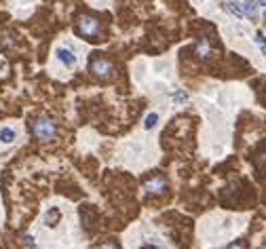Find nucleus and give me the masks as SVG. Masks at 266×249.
<instances>
[{
    "label": "nucleus",
    "instance_id": "0eeeda50",
    "mask_svg": "<svg viewBox=\"0 0 266 249\" xmlns=\"http://www.w3.org/2000/svg\"><path fill=\"white\" fill-rule=\"evenodd\" d=\"M241 9H243V15L253 19L258 15V0H245V2L241 4Z\"/></svg>",
    "mask_w": 266,
    "mask_h": 249
},
{
    "label": "nucleus",
    "instance_id": "6e6552de",
    "mask_svg": "<svg viewBox=\"0 0 266 249\" xmlns=\"http://www.w3.org/2000/svg\"><path fill=\"white\" fill-rule=\"evenodd\" d=\"M224 9L234 17H243V9H241V4L237 0H228V2H224Z\"/></svg>",
    "mask_w": 266,
    "mask_h": 249
},
{
    "label": "nucleus",
    "instance_id": "4468645a",
    "mask_svg": "<svg viewBox=\"0 0 266 249\" xmlns=\"http://www.w3.org/2000/svg\"><path fill=\"white\" fill-rule=\"evenodd\" d=\"M97 249H118V245H116V243H112V241H108V243H104V245H99Z\"/></svg>",
    "mask_w": 266,
    "mask_h": 249
},
{
    "label": "nucleus",
    "instance_id": "9d476101",
    "mask_svg": "<svg viewBox=\"0 0 266 249\" xmlns=\"http://www.w3.org/2000/svg\"><path fill=\"white\" fill-rule=\"evenodd\" d=\"M44 222H47V226H55L57 222H59V211H57V209H51V211L44 215Z\"/></svg>",
    "mask_w": 266,
    "mask_h": 249
},
{
    "label": "nucleus",
    "instance_id": "f3484780",
    "mask_svg": "<svg viewBox=\"0 0 266 249\" xmlns=\"http://www.w3.org/2000/svg\"><path fill=\"white\" fill-rule=\"evenodd\" d=\"M258 4H262V6H266V0H258Z\"/></svg>",
    "mask_w": 266,
    "mask_h": 249
},
{
    "label": "nucleus",
    "instance_id": "1a4fd4ad",
    "mask_svg": "<svg viewBox=\"0 0 266 249\" xmlns=\"http://www.w3.org/2000/svg\"><path fill=\"white\" fill-rule=\"evenodd\" d=\"M0 142H2V144H13V142H15V131H13L11 127L0 129Z\"/></svg>",
    "mask_w": 266,
    "mask_h": 249
},
{
    "label": "nucleus",
    "instance_id": "dca6fc26",
    "mask_svg": "<svg viewBox=\"0 0 266 249\" xmlns=\"http://www.w3.org/2000/svg\"><path fill=\"white\" fill-rule=\"evenodd\" d=\"M226 249H245V245L243 243H232L230 247H226Z\"/></svg>",
    "mask_w": 266,
    "mask_h": 249
},
{
    "label": "nucleus",
    "instance_id": "20e7f679",
    "mask_svg": "<svg viewBox=\"0 0 266 249\" xmlns=\"http://www.w3.org/2000/svg\"><path fill=\"white\" fill-rule=\"evenodd\" d=\"M144 190L148 194H163L165 190H167V180H165L161 173H156L144 182Z\"/></svg>",
    "mask_w": 266,
    "mask_h": 249
},
{
    "label": "nucleus",
    "instance_id": "f257e3e1",
    "mask_svg": "<svg viewBox=\"0 0 266 249\" xmlns=\"http://www.w3.org/2000/svg\"><path fill=\"white\" fill-rule=\"evenodd\" d=\"M30 131L36 139L49 142V139H53L57 135V125H55V120L49 116H38L30 123Z\"/></svg>",
    "mask_w": 266,
    "mask_h": 249
},
{
    "label": "nucleus",
    "instance_id": "f03ea898",
    "mask_svg": "<svg viewBox=\"0 0 266 249\" xmlns=\"http://www.w3.org/2000/svg\"><path fill=\"white\" fill-rule=\"evenodd\" d=\"M76 34L87 38V40H99L101 36V25H99V19H95L91 15H82L78 21H76Z\"/></svg>",
    "mask_w": 266,
    "mask_h": 249
},
{
    "label": "nucleus",
    "instance_id": "9b49d317",
    "mask_svg": "<svg viewBox=\"0 0 266 249\" xmlns=\"http://www.w3.org/2000/svg\"><path fill=\"white\" fill-rule=\"evenodd\" d=\"M156 120H158V114H156V112H152V114H148V116H146L144 127H146V129H152V127L156 125Z\"/></svg>",
    "mask_w": 266,
    "mask_h": 249
},
{
    "label": "nucleus",
    "instance_id": "7ed1b4c3",
    "mask_svg": "<svg viewBox=\"0 0 266 249\" xmlns=\"http://www.w3.org/2000/svg\"><path fill=\"white\" fill-rule=\"evenodd\" d=\"M89 72L99 80H110L114 76V63L110 59H106V57L95 55L91 59V63H89Z\"/></svg>",
    "mask_w": 266,
    "mask_h": 249
},
{
    "label": "nucleus",
    "instance_id": "423d86ee",
    "mask_svg": "<svg viewBox=\"0 0 266 249\" xmlns=\"http://www.w3.org/2000/svg\"><path fill=\"white\" fill-rule=\"evenodd\" d=\"M57 57H59V61L66 63L68 68H72L76 63V57H74V53L70 49H57Z\"/></svg>",
    "mask_w": 266,
    "mask_h": 249
},
{
    "label": "nucleus",
    "instance_id": "ddd939ff",
    "mask_svg": "<svg viewBox=\"0 0 266 249\" xmlns=\"http://www.w3.org/2000/svg\"><path fill=\"white\" fill-rule=\"evenodd\" d=\"M173 99L177 101V104H184V101L188 99V95L184 93V91H175V93H173Z\"/></svg>",
    "mask_w": 266,
    "mask_h": 249
},
{
    "label": "nucleus",
    "instance_id": "a211bd4d",
    "mask_svg": "<svg viewBox=\"0 0 266 249\" xmlns=\"http://www.w3.org/2000/svg\"><path fill=\"white\" fill-rule=\"evenodd\" d=\"M264 17H266V15H264Z\"/></svg>",
    "mask_w": 266,
    "mask_h": 249
},
{
    "label": "nucleus",
    "instance_id": "39448f33",
    "mask_svg": "<svg viewBox=\"0 0 266 249\" xmlns=\"http://www.w3.org/2000/svg\"><path fill=\"white\" fill-rule=\"evenodd\" d=\"M213 53H215V51H213V47H211V44H209V40H207V38H201L199 47H196V55H199L201 59H209V57H211Z\"/></svg>",
    "mask_w": 266,
    "mask_h": 249
},
{
    "label": "nucleus",
    "instance_id": "f8f14e48",
    "mask_svg": "<svg viewBox=\"0 0 266 249\" xmlns=\"http://www.w3.org/2000/svg\"><path fill=\"white\" fill-rule=\"evenodd\" d=\"M256 44L260 49H262V53L266 55V38L262 36V34H256Z\"/></svg>",
    "mask_w": 266,
    "mask_h": 249
},
{
    "label": "nucleus",
    "instance_id": "2eb2a0df",
    "mask_svg": "<svg viewBox=\"0 0 266 249\" xmlns=\"http://www.w3.org/2000/svg\"><path fill=\"white\" fill-rule=\"evenodd\" d=\"M23 241L28 247H34V237H23Z\"/></svg>",
    "mask_w": 266,
    "mask_h": 249
}]
</instances>
